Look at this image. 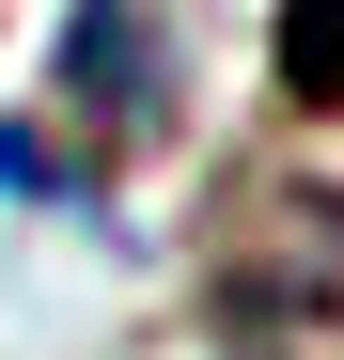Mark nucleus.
<instances>
[{"mask_svg":"<svg viewBox=\"0 0 344 360\" xmlns=\"http://www.w3.org/2000/svg\"><path fill=\"white\" fill-rule=\"evenodd\" d=\"M282 79H298V110H329V79H344V0H298V16H282Z\"/></svg>","mask_w":344,"mask_h":360,"instance_id":"3","label":"nucleus"},{"mask_svg":"<svg viewBox=\"0 0 344 360\" xmlns=\"http://www.w3.org/2000/svg\"><path fill=\"white\" fill-rule=\"evenodd\" d=\"M63 141H79V188L94 172H126V157H157L172 141V32H157V0H79L63 16Z\"/></svg>","mask_w":344,"mask_h":360,"instance_id":"2","label":"nucleus"},{"mask_svg":"<svg viewBox=\"0 0 344 360\" xmlns=\"http://www.w3.org/2000/svg\"><path fill=\"white\" fill-rule=\"evenodd\" d=\"M204 297L235 329V360H329L344 345V188L235 172V219L204 235Z\"/></svg>","mask_w":344,"mask_h":360,"instance_id":"1","label":"nucleus"}]
</instances>
